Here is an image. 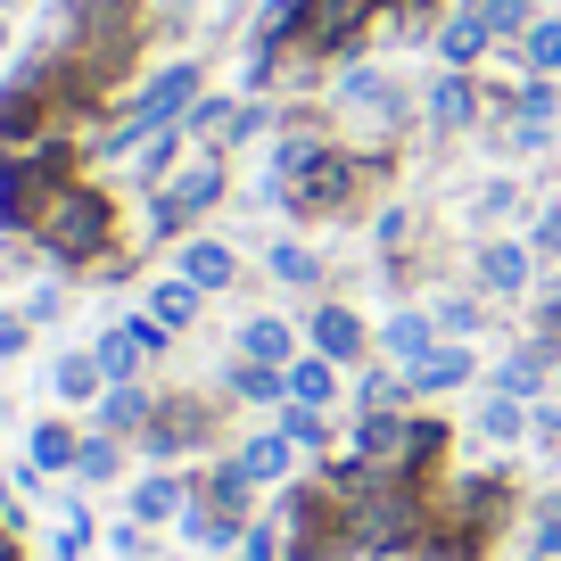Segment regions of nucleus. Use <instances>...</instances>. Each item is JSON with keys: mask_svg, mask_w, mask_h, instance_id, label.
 I'll use <instances>...</instances> for the list:
<instances>
[{"mask_svg": "<svg viewBox=\"0 0 561 561\" xmlns=\"http://www.w3.org/2000/svg\"><path fill=\"white\" fill-rule=\"evenodd\" d=\"M182 512H191L182 479H140L133 488V520H182Z\"/></svg>", "mask_w": 561, "mask_h": 561, "instance_id": "393cba45", "label": "nucleus"}, {"mask_svg": "<svg viewBox=\"0 0 561 561\" xmlns=\"http://www.w3.org/2000/svg\"><path fill=\"white\" fill-rule=\"evenodd\" d=\"M306 339H314V355H331V364H355V355H364V322H355L347 306H314Z\"/></svg>", "mask_w": 561, "mask_h": 561, "instance_id": "f8f14e48", "label": "nucleus"}, {"mask_svg": "<svg viewBox=\"0 0 561 561\" xmlns=\"http://www.w3.org/2000/svg\"><path fill=\"white\" fill-rule=\"evenodd\" d=\"M421 107H430V124H438V133H462V124L479 116V83H471L462 67H446L438 83H430V100H421Z\"/></svg>", "mask_w": 561, "mask_h": 561, "instance_id": "9b49d317", "label": "nucleus"}, {"mask_svg": "<svg viewBox=\"0 0 561 561\" xmlns=\"http://www.w3.org/2000/svg\"><path fill=\"white\" fill-rule=\"evenodd\" d=\"M520 75H561V18H537L520 34Z\"/></svg>", "mask_w": 561, "mask_h": 561, "instance_id": "bb28decb", "label": "nucleus"}, {"mask_svg": "<svg viewBox=\"0 0 561 561\" xmlns=\"http://www.w3.org/2000/svg\"><path fill=\"white\" fill-rule=\"evenodd\" d=\"M149 413H158V404L140 397L133 380H107V397H100V430H107V438H140V430H149Z\"/></svg>", "mask_w": 561, "mask_h": 561, "instance_id": "4468645a", "label": "nucleus"}, {"mask_svg": "<svg viewBox=\"0 0 561 561\" xmlns=\"http://www.w3.org/2000/svg\"><path fill=\"white\" fill-rule=\"evenodd\" d=\"M264 264H273V273L289 280V289H314V280H322L314 248H298V240H280V248H273V256H264Z\"/></svg>", "mask_w": 561, "mask_h": 561, "instance_id": "c756f323", "label": "nucleus"}, {"mask_svg": "<svg viewBox=\"0 0 561 561\" xmlns=\"http://www.w3.org/2000/svg\"><path fill=\"white\" fill-rule=\"evenodd\" d=\"M107 371H100V355H58V397H91Z\"/></svg>", "mask_w": 561, "mask_h": 561, "instance_id": "72a5a7b5", "label": "nucleus"}, {"mask_svg": "<svg viewBox=\"0 0 561 561\" xmlns=\"http://www.w3.org/2000/svg\"><path fill=\"white\" fill-rule=\"evenodd\" d=\"M140 438H149V455H191V446H207V413L198 404H158Z\"/></svg>", "mask_w": 561, "mask_h": 561, "instance_id": "1a4fd4ad", "label": "nucleus"}, {"mask_svg": "<svg viewBox=\"0 0 561 561\" xmlns=\"http://www.w3.org/2000/svg\"><path fill=\"white\" fill-rule=\"evenodd\" d=\"M215 198H224V158H215V149H198V158L182 165L158 198H149V240H174V231L191 224V215H207Z\"/></svg>", "mask_w": 561, "mask_h": 561, "instance_id": "39448f33", "label": "nucleus"}, {"mask_svg": "<svg viewBox=\"0 0 561 561\" xmlns=\"http://www.w3.org/2000/svg\"><path fill=\"white\" fill-rule=\"evenodd\" d=\"M430 322L462 339V331H479V306H471V298H446V306H438V314H430Z\"/></svg>", "mask_w": 561, "mask_h": 561, "instance_id": "e433bc0d", "label": "nucleus"}, {"mask_svg": "<svg viewBox=\"0 0 561 561\" xmlns=\"http://www.w3.org/2000/svg\"><path fill=\"white\" fill-rule=\"evenodd\" d=\"M537 553L561 561V512H545V520H537Z\"/></svg>", "mask_w": 561, "mask_h": 561, "instance_id": "c03bdc74", "label": "nucleus"}, {"mask_svg": "<svg viewBox=\"0 0 561 561\" xmlns=\"http://www.w3.org/2000/svg\"><path fill=\"white\" fill-rule=\"evenodd\" d=\"M25 331H34L25 314H0V355H25Z\"/></svg>", "mask_w": 561, "mask_h": 561, "instance_id": "37998d69", "label": "nucleus"}, {"mask_svg": "<svg viewBox=\"0 0 561 561\" xmlns=\"http://www.w3.org/2000/svg\"><path fill=\"white\" fill-rule=\"evenodd\" d=\"M107 545H116L124 561H140V553H149V537H140V520H116V528H107Z\"/></svg>", "mask_w": 561, "mask_h": 561, "instance_id": "a19ab883", "label": "nucleus"}, {"mask_svg": "<svg viewBox=\"0 0 561 561\" xmlns=\"http://www.w3.org/2000/svg\"><path fill=\"white\" fill-rule=\"evenodd\" d=\"M264 124H273V107H256V100H248V107H240V116H231V133H224V140H256V133H264Z\"/></svg>", "mask_w": 561, "mask_h": 561, "instance_id": "4c0bfd02", "label": "nucleus"}, {"mask_svg": "<svg viewBox=\"0 0 561 561\" xmlns=\"http://www.w3.org/2000/svg\"><path fill=\"white\" fill-rule=\"evenodd\" d=\"M479 280H488L495 298H520L528 280H537V248L528 240H488L479 248Z\"/></svg>", "mask_w": 561, "mask_h": 561, "instance_id": "423d86ee", "label": "nucleus"}, {"mask_svg": "<svg viewBox=\"0 0 561 561\" xmlns=\"http://www.w3.org/2000/svg\"><path fill=\"white\" fill-rule=\"evenodd\" d=\"M198 298H207V289H191V280H158V289H149V314L165 322V331H182V322H198Z\"/></svg>", "mask_w": 561, "mask_h": 561, "instance_id": "a878e982", "label": "nucleus"}, {"mask_svg": "<svg viewBox=\"0 0 561 561\" xmlns=\"http://www.w3.org/2000/svg\"><path fill=\"white\" fill-rule=\"evenodd\" d=\"M488 50H495L488 18H479V0H462L455 18L438 25V58H446V67H462V75H471V67H479V58H488Z\"/></svg>", "mask_w": 561, "mask_h": 561, "instance_id": "6e6552de", "label": "nucleus"}, {"mask_svg": "<svg viewBox=\"0 0 561 561\" xmlns=\"http://www.w3.org/2000/svg\"><path fill=\"white\" fill-rule=\"evenodd\" d=\"M371 231H380V248H404V240H413V215H404V207H388Z\"/></svg>", "mask_w": 561, "mask_h": 561, "instance_id": "ea45409f", "label": "nucleus"}, {"mask_svg": "<svg viewBox=\"0 0 561 561\" xmlns=\"http://www.w3.org/2000/svg\"><path fill=\"white\" fill-rule=\"evenodd\" d=\"M107 231H116V207H107V191H91V182H58V191L42 198V215H34V240L50 248L58 264H91L107 248Z\"/></svg>", "mask_w": 561, "mask_h": 561, "instance_id": "f257e3e1", "label": "nucleus"}, {"mask_svg": "<svg viewBox=\"0 0 561 561\" xmlns=\"http://www.w3.org/2000/svg\"><path fill=\"white\" fill-rule=\"evenodd\" d=\"M380 174V158H347V149H331V140H314L306 149V165L298 174H280V182H264V191L280 198L289 215H339L364 182Z\"/></svg>", "mask_w": 561, "mask_h": 561, "instance_id": "f03ea898", "label": "nucleus"}, {"mask_svg": "<svg viewBox=\"0 0 561 561\" xmlns=\"http://www.w3.org/2000/svg\"><path fill=\"white\" fill-rule=\"evenodd\" d=\"M116 462H124V446H116V438H83L75 471H83V479H116Z\"/></svg>", "mask_w": 561, "mask_h": 561, "instance_id": "c9c22d12", "label": "nucleus"}, {"mask_svg": "<svg viewBox=\"0 0 561 561\" xmlns=\"http://www.w3.org/2000/svg\"><path fill=\"white\" fill-rule=\"evenodd\" d=\"M280 438L298 446V455H322L331 446V413L322 404H280Z\"/></svg>", "mask_w": 561, "mask_h": 561, "instance_id": "412c9836", "label": "nucleus"}, {"mask_svg": "<svg viewBox=\"0 0 561 561\" xmlns=\"http://www.w3.org/2000/svg\"><path fill=\"white\" fill-rule=\"evenodd\" d=\"M553 512H561V504H553Z\"/></svg>", "mask_w": 561, "mask_h": 561, "instance_id": "8fccbe9b", "label": "nucleus"}, {"mask_svg": "<svg viewBox=\"0 0 561 561\" xmlns=\"http://www.w3.org/2000/svg\"><path fill=\"white\" fill-rule=\"evenodd\" d=\"M504 107L520 124H553V107H561V91H553V75H520V83L504 91Z\"/></svg>", "mask_w": 561, "mask_h": 561, "instance_id": "4be33fe9", "label": "nucleus"}, {"mask_svg": "<svg viewBox=\"0 0 561 561\" xmlns=\"http://www.w3.org/2000/svg\"><path fill=\"white\" fill-rule=\"evenodd\" d=\"M495 512H504V479H455V495H446V520H455V537H488Z\"/></svg>", "mask_w": 561, "mask_h": 561, "instance_id": "0eeeda50", "label": "nucleus"}, {"mask_svg": "<svg viewBox=\"0 0 561 561\" xmlns=\"http://www.w3.org/2000/svg\"><path fill=\"white\" fill-rule=\"evenodd\" d=\"M0 50H9V9H0Z\"/></svg>", "mask_w": 561, "mask_h": 561, "instance_id": "49530a36", "label": "nucleus"}, {"mask_svg": "<svg viewBox=\"0 0 561 561\" xmlns=\"http://www.w3.org/2000/svg\"><path fill=\"white\" fill-rule=\"evenodd\" d=\"M528 248H561V207H545L537 224H528Z\"/></svg>", "mask_w": 561, "mask_h": 561, "instance_id": "79ce46f5", "label": "nucleus"}, {"mask_svg": "<svg viewBox=\"0 0 561 561\" xmlns=\"http://www.w3.org/2000/svg\"><path fill=\"white\" fill-rule=\"evenodd\" d=\"M471 371H479V364H471V347H430L413 371H404V380H413V388H462Z\"/></svg>", "mask_w": 561, "mask_h": 561, "instance_id": "f3484780", "label": "nucleus"}, {"mask_svg": "<svg viewBox=\"0 0 561 561\" xmlns=\"http://www.w3.org/2000/svg\"><path fill=\"white\" fill-rule=\"evenodd\" d=\"M75 455H83V446H75L58 421H42V430H34V471H75Z\"/></svg>", "mask_w": 561, "mask_h": 561, "instance_id": "7c9ffc66", "label": "nucleus"}, {"mask_svg": "<svg viewBox=\"0 0 561 561\" xmlns=\"http://www.w3.org/2000/svg\"><path fill=\"white\" fill-rule=\"evenodd\" d=\"M430 9H438V0H397V18H430Z\"/></svg>", "mask_w": 561, "mask_h": 561, "instance_id": "a18cd8bd", "label": "nucleus"}, {"mask_svg": "<svg viewBox=\"0 0 561 561\" xmlns=\"http://www.w3.org/2000/svg\"><path fill=\"white\" fill-rule=\"evenodd\" d=\"M380 9H397V0H306V9H298V34H289V50H306V58H347Z\"/></svg>", "mask_w": 561, "mask_h": 561, "instance_id": "20e7f679", "label": "nucleus"}, {"mask_svg": "<svg viewBox=\"0 0 561 561\" xmlns=\"http://www.w3.org/2000/svg\"><path fill=\"white\" fill-rule=\"evenodd\" d=\"M248 495H256V471H248L240 455L207 471V504H215V512H231V520H240V512H248Z\"/></svg>", "mask_w": 561, "mask_h": 561, "instance_id": "a211bd4d", "label": "nucleus"}, {"mask_svg": "<svg viewBox=\"0 0 561 561\" xmlns=\"http://www.w3.org/2000/svg\"><path fill=\"white\" fill-rule=\"evenodd\" d=\"M339 100L364 107V116H380V124H404V91L388 83L380 67H347V75H339Z\"/></svg>", "mask_w": 561, "mask_h": 561, "instance_id": "9d476101", "label": "nucleus"}, {"mask_svg": "<svg viewBox=\"0 0 561 561\" xmlns=\"http://www.w3.org/2000/svg\"><path fill=\"white\" fill-rule=\"evenodd\" d=\"M231 116H240V107H231V100H191V116H182V133H191V140H224V133H231Z\"/></svg>", "mask_w": 561, "mask_h": 561, "instance_id": "473e14b6", "label": "nucleus"}, {"mask_svg": "<svg viewBox=\"0 0 561 561\" xmlns=\"http://www.w3.org/2000/svg\"><path fill=\"white\" fill-rule=\"evenodd\" d=\"M545 364H553V339H537V347H512L504 371H495V388H504V397H537V388H545Z\"/></svg>", "mask_w": 561, "mask_h": 561, "instance_id": "dca6fc26", "label": "nucleus"}, {"mask_svg": "<svg viewBox=\"0 0 561 561\" xmlns=\"http://www.w3.org/2000/svg\"><path fill=\"white\" fill-rule=\"evenodd\" d=\"M331 388H339L331 355H298V364H289V404H331Z\"/></svg>", "mask_w": 561, "mask_h": 561, "instance_id": "5701e85b", "label": "nucleus"}, {"mask_svg": "<svg viewBox=\"0 0 561 561\" xmlns=\"http://www.w3.org/2000/svg\"><path fill=\"white\" fill-rule=\"evenodd\" d=\"M289 455H298L289 438H248V446H240V462L256 471V488H264V479H280V471H289Z\"/></svg>", "mask_w": 561, "mask_h": 561, "instance_id": "2f4dec72", "label": "nucleus"}, {"mask_svg": "<svg viewBox=\"0 0 561 561\" xmlns=\"http://www.w3.org/2000/svg\"><path fill=\"white\" fill-rule=\"evenodd\" d=\"M240 355H248V364H273V371H289V364H298V339H289V322L256 314V322L240 331Z\"/></svg>", "mask_w": 561, "mask_h": 561, "instance_id": "2eb2a0df", "label": "nucleus"}, {"mask_svg": "<svg viewBox=\"0 0 561 561\" xmlns=\"http://www.w3.org/2000/svg\"><path fill=\"white\" fill-rule=\"evenodd\" d=\"M191 100H198V67L149 75V91H140V100L124 107V124L107 133V158H124V149H140V140H158L165 124H182V116H191Z\"/></svg>", "mask_w": 561, "mask_h": 561, "instance_id": "7ed1b4c3", "label": "nucleus"}, {"mask_svg": "<svg viewBox=\"0 0 561 561\" xmlns=\"http://www.w3.org/2000/svg\"><path fill=\"white\" fill-rule=\"evenodd\" d=\"M397 446H404V413H388V404H380V413H364V421H355V455H364V462H397Z\"/></svg>", "mask_w": 561, "mask_h": 561, "instance_id": "aec40b11", "label": "nucleus"}, {"mask_svg": "<svg viewBox=\"0 0 561 561\" xmlns=\"http://www.w3.org/2000/svg\"><path fill=\"white\" fill-rule=\"evenodd\" d=\"M0 9H18V0H0Z\"/></svg>", "mask_w": 561, "mask_h": 561, "instance_id": "de8ad7c7", "label": "nucleus"}, {"mask_svg": "<svg viewBox=\"0 0 561 561\" xmlns=\"http://www.w3.org/2000/svg\"><path fill=\"white\" fill-rule=\"evenodd\" d=\"M479 18H488L495 42H520L528 25H537V9H528V0H479Z\"/></svg>", "mask_w": 561, "mask_h": 561, "instance_id": "c85d7f7f", "label": "nucleus"}, {"mask_svg": "<svg viewBox=\"0 0 561 561\" xmlns=\"http://www.w3.org/2000/svg\"><path fill=\"white\" fill-rule=\"evenodd\" d=\"M438 446H446V430H438V421H404V446H397V462H388V471L421 488V462L438 455Z\"/></svg>", "mask_w": 561, "mask_h": 561, "instance_id": "b1692460", "label": "nucleus"}, {"mask_svg": "<svg viewBox=\"0 0 561 561\" xmlns=\"http://www.w3.org/2000/svg\"><path fill=\"white\" fill-rule=\"evenodd\" d=\"M380 347H388V355H397V364H404V371H413V364H421V355L438 347V322H430V314H397V322H388V339H380Z\"/></svg>", "mask_w": 561, "mask_h": 561, "instance_id": "6ab92c4d", "label": "nucleus"}, {"mask_svg": "<svg viewBox=\"0 0 561 561\" xmlns=\"http://www.w3.org/2000/svg\"><path fill=\"white\" fill-rule=\"evenodd\" d=\"M182 280H191V289H231V280H240V256H231L224 240H182Z\"/></svg>", "mask_w": 561, "mask_h": 561, "instance_id": "ddd939ff", "label": "nucleus"}, {"mask_svg": "<svg viewBox=\"0 0 561 561\" xmlns=\"http://www.w3.org/2000/svg\"><path fill=\"white\" fill-rule=\"evenodd\" d=\"M240 553H248V561H289V553H280V528H248Z\"/></svg>", "mask_w": 561, "mask_h": 561, "instance_id": "58836bf2", "label": "nucleus"}, {"mask_svg": "<svg viewBox=\"0 0 561 561\" xmlns=\"http://www.w3.org/2000/svg\"><path fill=\"white\" fill-rule=\"evenodd\" d=\"M528 561H545V553H528Z\"/></svg>", "mask_w": 561, "mask_h": 561, "instance_id": "09e8293b", "label": "nucleus"}, {"mask_svg": "<svg viewBox=\"0 0 561 561\" xmlns=\"http://www.w3.org/2000/svg\"><path fill=\"white\" fill-rule=\"evenodd\" d=\"M91 355H100V371H107V380H133V371H140V355H149V347H140V339H133V331L116 322V331H107V339H100Z\"/></svg>", "mask_w": 561, "mask_h": 561, "instance_id": "cd10ccee", "label": "nucleus"}, {"mask_svg": "<svg viewBox=\"0 0 561 561\" xmlns=\"http://www.w3.org/2000/svg\"><path fill=\"white\" fill-rule=\"evenodd\" d=\"M479 421H488V438H520L528 430V413H520V397H504V388H495L488 404H479Z\"/></svg>", "mask_w": 561, "mask_h": 561, "instance_id": "f704fd0d", "label": "nucleus"}]
</instances>
